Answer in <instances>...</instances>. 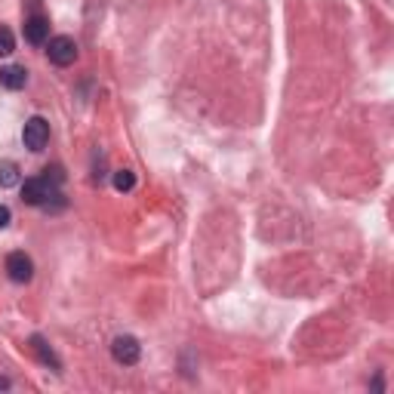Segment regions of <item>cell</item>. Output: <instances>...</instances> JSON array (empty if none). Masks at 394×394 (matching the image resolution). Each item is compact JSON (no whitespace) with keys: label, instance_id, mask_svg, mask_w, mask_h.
<instances>
[{"label":"cell","instance_id":"cell-5","mask_svg":"<svg viewBox=\"0 0 394 394\" xmlns=\"http://www.w3.org/2000/svg\"><path fill=\"white\" fill-rule=\"evenodd\" d=\"M111 357H114L117 364H123V366L139 364V357H142L139 339H133V336H117L114 342H111Z\"/></svg>","mask_w":394,"mask_h":394},{"label":"cell","instance_id":"cell-10","mask_svg":"<svg viewBox=\"0 0 394 394\" xmlns=\"http://www.w3.org/2000/svg\"><path fill=\"white\" fill-rule=\"evenodd\" d=\"M133 185H136V176L129 173V169H117L114 173V188L117 191H129Z\"/></svg>","mask_w":394,"mask_h":394},{"label":"cell","instance_id":"cell-1","mask_svg":"<svg viewBox=\"0 0 394 394\" xmlns=\"http://www.w3.org/2000/svg\"><path fill=\"white\" fill-rule=\"evenodd\" d=\"M50 197H59L50 179H43V176H37V179H25V185H22V200L25 203H31V207H50Z\"/></svg>","mask_w":394,"mask_h":394},{"label":"cell","instance_id":"cell-13","mask_svg":"<svg viewBox=\"0 0 394 394\" xmlns=\"http://www.w3.org/2000/svg\"><path fill=\"white\" fill-rule=\"evenodd\" d=\"M0 388H10V382H6V379H0Z\"/></svg>","mask_w":394,"mask_h":394},{"label":"cell","instance_id":"cell-6","mask_svg":"<svg viewBox=\"0 0 394 394\" xmlns=\"http://www.w3.org/2000/svg\"><path fill=\"white\" fill-rule=\"evenodd\" d=\"M50 37V22L43 16H31L28 22H25V41L34 43V47H41V43H47Z\"/></svg>","mask_w":394,"mask_h":394},{"label":"cell","instance_id":"cell-11","mask_svg":"<svg viewBox=\"0 0 394 394\" xmlns=\"http://www.w3.org/2000/svg\"><path fill=\"white\" fill-rule=\"evenodd\" d=\"M16 50V37H12L10 28H0V56H10Z\"/></svg>","mask_w":394,"mask_h":394},{"label":"cell","instance_id":"cell-12","mask_svg":"<svg viewBox=\"0 0 394 394\" xmlns=\"http://www.w3.org/2000/svg\"><path fill=\"white\" fill-rule=\"evenodd\" d=\"M10 219H12L10 207H3V203H0V228H6V225H10Z\"/></svg>","mask_w":394,"mask_h":394},{"label":"cell","instance_id":"cell-9","mask_svg":"<svg viewBox=\"0 0 394 394\" xmlns=\"http://www.w3.org/2000/svg\"><path fill=\"white\" fill-rule=\"evenodd\" d=\"M19 185V167L16 163H0V188H12Z\"/></svg>","mask_w":394,"mask_h":394},{"label":"cell","instance_id":"cell-4","mask_svg":"<svg viewBox=\"0 0 394 394\" xmlns=\"http://www.w3.org/2000/svg\"><path fill=\"white\" fill-rule=\"evenodd\" d=\"M6 274H10L12 284H28V280L34 278V262H31V256H25L22 249L10 253L6 256Z\"/></svg>","mask_w":394,"mask_h":394},{"label":"cell","instance_id":"cell-2","mask_svg":"<svg viewBox=\"0 0 394 394\" xmlns=\"http://www.w3.org/2000/svg\"><path fill=\"white\" fill-rule=\"evenodd\" d=\"M47 56H50L52 65H59V68H68V65H74V59H77V43H74V37H68V34L52 37L50 47H47Z\"/></svg>","mask_w":394,"mask_h":394},{"label":"cell","instance_id":"cell-7","mask_svg":"<svg viewBox=\"0 0 394 394\" xmlns=\"http://www.w3.org/2000/svg\"><path fill=\"white\" fill-rule=\"evenodd\" d=\"M25 83H28V71H25V65H6V68H0V87L22 90Z\"/></svg>","mask_w":394,"mask_h":394},{"label":"cell","instance_id":"cell-8","mask_svg":"<svg viewBox=\"0 0 394 394\" xmlns=\"http://www.w3.org/2000/svg\"><path fill=\"white\" fill-rule=\"evenodd\" d=\"M31 348H34V354L43 360L47 366H52V370H62V364H59V357H56V351L47 345V339L43 336H31Z\"/></svg>","mask_w":394,"mask_h":394},{"label":"cell","instance_id":"cell-3","mask_svg":"<svg viewBox=\"0 0 394 394\" xmlns=\"http://www.w3.org/2000/svg\"><path fill=\"white\" fill-rule=\"evenodd\" d=\"M22 142L28 151H43L50 142V123L43 117H28L22 129Z\"/></svg>","mask_w":394,"mask_h":394}]
</instances>
